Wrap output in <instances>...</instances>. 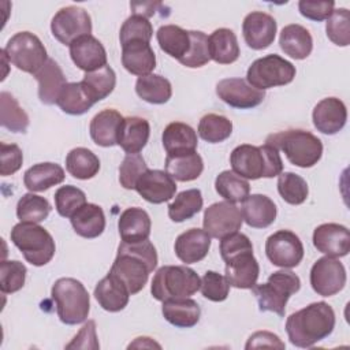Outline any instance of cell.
<instances>
[{
    "label": "cell",
    "mask_w": 350,
    "mask_h": 350,
    "mask_svg": "<svg viewBox=\"0 0 350 350\" xmlns=\"http://www.w3.org/2000/svg\"><path fill=\"white\" fill-rule=\"evenodd\" d=\"M157 267V252L149 239L139 242H120L109 273L116 276L130 295L139 293Z\"/></svg>",
    "instance_id": "6da1fadb"
},
{
    "label": "cell",
    "mask_w": 350,
    "mask_h": 350,
    "mask_svg": "<svg viewBox=\"0 0 350 350\" xmlns=\"http://www.w3.org/2000/svg\"><path fill=\"white\" fill-rule=\"evenodd\" d=\"M335 328V312L324 301L313 302L290 314L286 320V332L291 345L312 347L325 339Z\"/></svg>",
    "instance_id": "7a4b0ae2"
},
{
    "label": "cell",
    "mask_w": 350,
    "mask_h": 350,
    "mask_svg": "<svg viewBox=\"0 0 350 350\" xmlns=\"http://www.w3.org/2000/svg\"><path fill=\"white\" fill-rule=\"evenodd\" d=\"M232 171L245 179H260L279 176L283 171V161L279 150L268 144L254 146L243 144L230 154Z\"/></svg>",
    "instance_id": "3957f363"
},
{
    "label": "cell",
    "mask_w": 350,
    "mask_h": 350,
    "mask_svg": "<svg viewBox=\"0 0 350 350\" xmlns=\"http://www.w3.org/2000/svg\"><path fill=\"white\" fill-rule=\"evenodd\" d=\"M265 144L282 150L287 160L297 167L310 168L321 159L323 144L320 138L306 130L291 129L271 134Z\"/></svg>",
    "instance_id": "277c9868"
},
{
    "label": "cell",
    "mask_w": 350,
    "mask_h": 350,
    "mask_svg": "<svg viewBox=\"0 0 350 350\" xmlns=\"http://www.w3.org/2000/svg\"><path fill=\"white\" fill-rule=\"evenodd\" d=\"M56 305L57 317L63 324L77 325L83 323L90 310V298L85 286L74 278L57 279L51 290Z\"/></svg>",
    "instance_id": "5b68a950"
},
{
    "label": "cell",
    "mask_w": 350,
    "mask_h": 350,
    "mask_svg": "<svg viewBox=\"0 0 350 350\" xmlns=\"http://www.w3.org/2000/svg\"><path fill=\"white\" fill-rule=\"evenodd\" d=\"M301 279L288 268L269 275L268 280L262 284H254L252 291L257 299L261 312H273L283 317L288 298L299 291Z\"/></svg>",
    "instance_id": "8992f818"
},
{
    "label": "cell",
    "mask_w": 350,
    "mask_h": 350,
    "mask_svg": "<svg viewBox=\"0 0 350 350\" xmlns=\"http://www.w3.org/2000/svg\"><path fill=\"white\" fill-rule=\"evenodd\" d=\"M11 241L34 267L48 264L56 252L52 235L37 223H18L11 230Z\"/></svg>",
    "instance_id": "52a82bcc"
},
{
    "label": "cell",
    "mask_w": 350,
    "mask_h": 350,
    "mask_svg": "<svg viewBox=\"0 0 350 350\" xmlns=\"http://www.w3.org/2000/svg\"><path fill=\"white\" fill-rule=\"evenodd\" d=\"M201 279L186 265H164L159 268L150 284V293L157 301L190 297L200 290Z\"/></svg>",
    "instance_id": "ba28073f"
},
{
    "label": "cell",
    "mask_w": 350,
    "mask_h": 350,
    "mask_svg": "<svg viewBox=\"0 0 350 350\" xmlns=\"http://www.w3.org/2000/svg\"><path fill=\"white\" fill-rule=\"evenodd\" d=\"M3 49L10 63H12L18 70L33 75L37 74L48 62L44 44L30 31H19L14 34Z\"/></svg>",
    "instance_id": "9c48e42d"
},
{
    "label": "cell",
    "mask_w": 350,
    "mask_h": 350,
    "mask_svg": "<svg viewBox=\"0 0 350 350\" xmlns=\"http://www.w3.org/2000/svg\"><path fill=\"white\" fill-rule=\"evenodd\" d=\"M294 77L295 67L293 63L276 53H271L254 60L246 72L247 83L258 90L287 85L293 82Z\"/></svg>",
    "instance_id": "30bf717a"
},
{
    "label": "cell",
    "mask_w": 350,
    "mask_h": 350,
    "mask_svg": "<svg viewBox=\"0 0 350 350\" xmlns=\"http://www.w3.org/2000/svg\"><path fill=\"white\" fill-rule=\"evenodd\" d=\"M51 31L59 42L70 46L77 38L92 33V18L85 8L63 7L52 18Z\"/></svg>",
    "instance_id": "8fae6325"
},
{
    "label": "cell",
    "mask_w": 350,
    "mask_h": 350,
    "mask_svg": "<svg viewBox=\"0 0 350 350\" xmlns=\"http://www.w3.org/2000/svg\"><path fill=\"white\" fill-rule=\"evenodd\" d=\"M265 254L276 267L294 268L304 258V245L293 231L279 230L267 238Z\"/></svg>",
    "instance_id": "7c38bea8"
},
{
    "label": "cell",
    "mask_w": 350,
    "mask_h": 350,
    "mask_svg": "<svg viewBox=\"0 0 350 350\" xmlns=\"http://www.w3.org/2000/svg\"><path fill=\"white\" fill-rule=\"evenodd\" d=\"M241 209L228 201H220L209 205L204 212V230L211 238L221 239L232 232H237L242 227Z\"/></svg>",
    "instance_id": "4fadbf2b"
},
{
    "label": "cell",
    "mask_w": 350,
    "mask_h": 350,
    "mask_svg": "<svg viewBox=\"0 0 350 350\" xmlns=\"http://www.w3.org/2000/svg\"><path fill=\"white\" fill-rule=\"evenodd\" d=\"M346 284V269L336 257H321L310 269V286L321 297L338 294Z\"/></svg>",
    "instance_id": "5bb4252c"
},
{
    "label": "cell",
    "mask_w": 350,
    "mask_h": 350,
    "mask_svg": "<svg viewBox=\"0 0 350 350\" xmlns=\"http://www.w3.org/2000/svg\"><path fill=\"white\" fill-rule=\"evenodd\" d=\"M216 94L227 105L238 109L254 108L265 98L264 90L253 88L243 78H226L219 81Z\"/></svg>",
    "instance_id": "9a60e30c"
},
{
    "label": "cell",
    "mask_w": 350,
    "mask_h": 350,
    "mask_svg": "<svg viewBox=\"0 0 350 350\" xmlns=\"http://www.w3.org/2000/svg\"><path fill=\"white\" fill-rule=\"evenodd\" d=\"M226 262V279L235 288H252L258 279L260 265L253 249L242 250L223 258Z\"/></svg>",
    "instance_id": "2e32d148"
},
{
    "label": "cell",
    "mask_w": 350,
    "mask_h": 350,
    "mask_svg": "<svg viewBox=\"0 0 350 350\" xmlns=\"http://www.w3.org/2000/svg\"><path fill=\"white\" fill-rule=\"evenodd\" d=\"M278 25L272 15L261 11L247 14L242 23V33L245 42L254 51L268 48L276 36Z\"/></svg>",
    "instance_id": "e0dca14e"
},
{
    "label": "cell",
    "mask_w": 350,
    "mask_h": 350,
    "mask_svg": "<svg viewBox=\"0 0 350 350\" xmlns=\"http://www.w3.org/2000/svg\"><path fill=\"white\" fill-rule=\"evenodd\" d=\"M134 190L150 204H163L175 196L176 183L165 171L148 168L137 180Z\"/></svg>",
    "instance_id": "ac0fdd59"
},
{
    "label": "cell",
    "mask_w": 350,
    "mask_h": 350,
    "mask_svg": "<svg viewBox=\"0 0 350 350\" xmlns=\"http://www.w3.org/2000/svg\"><path fill=\"white\" fill-rule=\"evenodd\" d=\"M317 252L329 257H345L350 252V231L338 223H324L313 231Z\"/></svg>",
    "instance_id": "d6986e66"
},
{
    "label": "cell",
    "mask_w": 350,
    "mask_h": 350,
    "mask_svg": "<svg viewBox=\"0 0 350 350\" xmlns=\"http://www.w3.org/2000/svg\"><path fill=\"white\" fill-rule=\"evenodd\" d=\"M312 120L317 131L334 135L339 133L347 120V109L342 100L327 97L319 101L312 112Z\"/></svg>",
    "instance_id": "ffe728a7"
},
{
    "label": "cell",
    "mask_w": 350,
    "mask_h": 350,
    "mask_svg": "<svg viewBox=\"0 0 350 350\" xmlns=\"http://www.w3.org/2000/svg\"><path fill=\"white\" fill-rule=\"evenodd\" d=\"M70 56L74 64L85 72H92L107 66L105 48L92 34L72 41L70 44Z\"/></svg>",
    "instance_id": "44dd1931"
},
{
    "label": "cell",
    "mask_w": 350,
    "mask_h": 350,
    "mask_svg": "<svg viewBox=\"0 0 350 350\" xmlns=\"http://www.w3.org/2000/svg\"><path fill=\"white\" fill-rule=\"evenodd\" d=\"M211 247V235L201 228H189L178 235L174 250L185 264H194L204 260Z\"/></svg>",
    "instance_id": "7402d4cb"
},
{
    "label": "cell",
    "mask_w": 350,
    "mask_h": 350,
    "mask_svg": "<svg viewBox=\"0 0 350 350\" xmlns=\"http://www.w3.org/2000/svg\"><path fill=\"white\" fill-rule=\"evenodd\" d=\"M241 213L247 226L253 228H267L275 221L278 208L269 197L252 194L242 201Z\"/></svg>",
    "instance_id": "603a6c76"
},
{
    "label": "cell",
    "mask_w": 350,
    "mask_h": 350,
    "mask_svg": "<svg viewBox=\"0 0 350 350\" xmlns=\"http://www.w3.org/2000/svg\"><path fill=\"white\" fill-rule=\"evenodd\" d=\"M152 221L146 211L138 206L124 209L118 220V230L122 242H139L150 235Z\"/></svg>",
    "instance_id": "cb8c5ba5"
},
{
    "label": "cell",
    "mask_w": 350,
    "mask_h": 350,
    "mask_svg": "<svg viewBox=\"0 0 350 350\" xmlns=\"http://www.w3.org/2000/svg\"><path fill=\"white\" fill-rule=\"evenodd\" d=\"M94 298L104 310L115 313L127 306L130 293L116 276L108 272V275L96 284Z\"/></svg>",
    "instance_id": "d4e9b609"
},
{
    "label": "cell",
    "mask_w": 350,
    "mask_h": 350,
    "mask_svg": "<svg viewBox=\"0 0 350 350\" xmlns=\"http://www.w3.org/2000/svg\"><path fill=\"white\" fill-rule=\"evenodd\" d=\"M123 116L116 109H103L93 116L89 133L93 142L103 148L118 145V134Z\"/></svg>",
    "instance_id": "484cf974"
},
{
    "label": "cell",
    "mask_w": 350,
    "mask_h": 350,
    "mask_svg": "<svg viewBox=\"0 0 350 350\" xmlns=\"http://www.w3.org/2000/svg\"><path fill=\"white\" fill-rule=\"evenodd\" d=\"M122 64L133 75H149L156 67V55L146 42H129L122 46Z\"/></svg>",
    "instance_id": "4316f807"
},
{
    "label": "cell",
    "mask_w": 350,
    "mask_h": 350,
    "mask_svg": "<svg viewBox=\"0 0 350 350\" xmlns=\"http://www.w3.org/2000/svg\"><path fill=\"white\" fill-rule=\"evenodd\" d=\"M150 134L149 122L139 116L123 118L118 134V145L127 153H139L148 144Z\"/></svg>",
    "instance_id": "83f0119b"
},
{
    "label": "cell",
    "mask_w": 350,
    "mask_h": 350,
    "mask_svg": "<svg viewBox=\"0 0 350 350\" xmlns=\"http://www.w3.org/2000/svg\"><path fill=\"white\" fill-rule=\"evenodd\" d=\"M163 146L167 156H176L190 153L197 149V134L194 129L182 122H172L167 124L161 135Z\"/></svg>",
    "instance_id": "f1b7e54d"
},
{
    "label": "cell",
    "mask_w": 350,
    "mask_h": 350,
    "mask_svg": "<svg viewBox=\"0 0 350 350\" xmlns=\"http://www.w3.org/2000/svg\"><path fill=\"white\" fill-rule=\"evenodd\" d=\"M34 78L38 82L40 101L45 105L56 104L62 89L67 83L60 66L53 59H48L44 67L34 74Z\"/></svg>",
    "instance_id": "f546056e"
},
{
    "label": "cell",
    "mask_w": 350,
    "mask_h": 350,
    "mask_svg": "<svg viewBox=\"0 0 350 350\" xmlns=\"http://www.w3.org/2000/svg\"><path fill=\"white\" fill-rule=\"evenodd\" d=\"M161 313L170 324L178 328H191L198 323L201 309L194 299L183 297L164 301Z\"/></svg>",
    "instance_id": "4dcf8cb0"
},
{
    "label": "cell",
    "mask_w": 350,
    "mask_h": 350,
    "mask_svg": "<svg viewBox=\"0 0 350 350\" xmlns=\"http://www.w3.org/2000/svg\"><path fill=\"white\" fill-rule=\"evenodd\" d=\"M279 45L287 56L302 60L310 55L313 49V38L306 27L298 23H293L282 29Z\"/></svg>",
    "instance_id": "1f68e13d"
},
{
    "label": "cell",
    "mask_w": 350,
    "mask_h": 350,
    "mask_svg": "<svg viewBox=\"0 0 350 350\" xmlns=\"http://www.w3.org/2000/svg\"><path fill=\"white\" fill-rule=\"evenodd\" d=\"M70 221L74 231L79 237L88 239L100 237L105 230L104 211L96 204L86 202L70 217Z\"/></svg>",
    "instance_id": "d6a6232c"
},
{
    "label": "cell",
    "mask_w": 350,
    "mask_h": 350,
    "mask_svg": "<svg viewBox=\"0 0 350 350\" xmlns=\"http://www.w3.org/2000/svg\"><path fill=\"white\" fill-rule=\"evenodd\" d=\"M64 170L56 163H38L30 167L23 175L27 190L44 191L64 180Z\"/></svg>",
    "instance_id": "836d02e7"
},
{
    "label": "cell",
    "mask_w": 350,
    "mask_h": 350,
    "mask_svg": "<svg viewBox=\"0 0 350 350\" xmlns=\"http://www.w3.org/2000/svg\"><path fill=\"white\" fill-rule=\"evenodd\" d=\"M208 44L211 60L219 64H231L239 57L238 40L235 33L230 29H216L208 37Z\"/></svg>",
    "instance_id": "e575fe53"
},
{
    "label": "cell",
    "mask_w": 350,
    "mask_h": 350,
    "mask_svg": "<svg viewBox=\"0 0 350 350\" xmlns=\"http://www.w3.org/2000/svg\"><path fill=\"white\" fill-rule=\"evenodd\" d=\"M165 172L174 179L179 182H190L197 179L204 171L202 157L197 153V150L176 156L165 157Z\"/></svg>",
    "instance_id": "d590c367"
},
{
    "label": "cell",
    "mask_w": 350,
    "mask_h": 350,
    "mask_svg": "<svg viewBox=\"0 0 350 350\" xmlns=\"http://www.w3.org/2000/svg\"><path fill=\"white\" fill-rule=\"evenodd\" d=\"M159 46L163 52L178 62L186 56L190 49V34L176 25H164L156 33Z\"/></svg>",
    "instance_id": "8d00e7d4"
},
{
    "label": "cell",
    "mask_w": 350,
    "mask_h": 350,
    "mask_svg": "<svg viewBox=\"0 0 350 350\" xmlns=\"http://www.w3.org/2000/svg\"><path fill=\"white\" fill-rule=\"evenodd\" d=\"M135 93L149 104H165L172 96V86L167 78L159 74H149L138 77Z\"/></svg>",
    "instance_id": "74e56055"
},
{
    "label": "cell",
    "mask_w": 350,
    "mask_h": 350,
    "mask_svg": "<svg viewBox=\"0 0 350 350\" xmlns=\"http://www.w3.org/2000/svg\"><path fill=\"white\" fill-rule=\"evenodd\" d=\"M66 170L77 179H92L100 171V160L88 148H74L66 156Z\"/></svg>",
    "instance_id": "f35d334b"
},
{
    "label": "cell",
    "mask_w": 350,
    "mask_h": 350,
    "mask_svg": "<svg viewBox=\"0 0 350 350\" xmlns=\"http://www.w3.org/2000/svg\"><path fill=\"white\" fill-rule=\"evenodd\" d=\"M81 83L90 100L96 104L112 93L116 85V74L107 64L96 71L85 72Z\"/></svg>",
    "instance_id": "ab89813d"
},
{
    "label": "cell",
    "mask_w": 350,
    "mask_h": 350,
    "mask_svg": "<svg viewBox=\"0 0 350 350\" xmlns=\"http://www.w3.org/2000/svg\"><path fill=\"white\" fill-rule=\"evenodd\" d=\"M56 104L64 113L74 116L83 115L94 105L81 82H67L62 89Z\"/></svg>",
    "instance_id": "60d3db41"
},
{
    "label": "cell",
    "mask_w": 350,
    "mask_h": 350,
    "mask_svg": "<svg viewBox=\"0 0 350 350\" xmlns=\"http://www.w3.org/2000/svg\"><path fill=\"white\" fill-rule=\"evenodd\" d=\"M0 123L12 133H26L29 127L27 113L8 92L0 93Z\"/></svg>",
    "instance_id": "b9f144b4"
},
{
    "label": "cell",
    "mask_w": 350,
    "mask_h": 350,
    "mask_svg": "<svg viewBox=\"0 0 350 350\" xmlns=\"http://www.w3.org/2000/svg\"><path fill=\"white\" fill-rule=\"evenodd\" d=\"M204 200L200 189H189L180 191L168 205V216L175 223L191 219L202 208Z\"/></svg>",
    "instance_id": "7bdbcfd3"
},
{
    "label": "cell",
    "mask_w": 350,
    "mask_h": 350,
    "mask_svg": "<svg viewBox=\"0 0 350 350\" xmlns=\"http://www.w3.org/2000/svg\"><path fill=\"white\" fill-rule=\"evenodd\" d=\"M215 189L228 202H242L250 193L249 182L234 171H221L215 179Z\"/></svg>",
    "instance_id": "ee69618b"
},
{
    "label": "cell",
    "mask_w": 350,
    "mask_h": 350,
    "mask_svg": "<svg viewBox=\"0 0 350 350\" xmlns=\"http://www.w3.org/2000/svg\"><path fill=\"white\" fill-rule=\"evenodd\" d=\"M51 212V204L46 198L26 193L23 194L16 204V216L23 223H41L44 221Z\"/></svg>",
    "instance_id": "f6af8a7d"
},
{
    "label": "cell",
    "mask_w": 350,
    "mask_h": 350,
    "mask_svg": "<svg viewBox=\"0 0 350 350\" xmlns=\"http://www.w3.org/2000/svg\"><path fill=\"white\" fill-rule=\"evenodd\" d=\"M232 133V123L228 118L219 113H206L200 119L198 134L209 144L226 141Z\"/></svg>",
    "instance_id": "bcb514c9"
},
{
    "label": "cell",
    "mask_w": 350,
    "mask_h": 350,
    "mask_svg": "<svg viewBox=\"0 0 350 350\" xmlns=\"http://www.w3.org/2000/svg\"><path fill=\"white\" fill-rule=\"evenodd\" d=\"M278 191L287 204L299 205L306 201L309 187L302 176L294 172H282L278 178Z\"/></svg>",
    "instance_id": "7dc6e473"
},
{
    "label": "cell",
    "mask_w": 350,
    "mask_h": 350,
    "mask_svg": "<svg viewBox=\"0 0 350 350\" xmlns=\"http://www.w3.org/2000/svg\"><path fill=\"white\" fill-rule=\"evenodd\" d=\"M152 36H153V27H152V23L148 21V18L133 14L123 22L119 31V41L122 46L135 41H142L149 44L152 40Z\"/></svg>",
    "instance_id": "c3c4849f"
},
{
    "label": "cell",
    "mask_w": 350,
    "mask_h": 350,
    "mask_svg": "<svg viewBox=\"0 0 350 350\" xmlns=\"http://www.w3.org/2000/svg\"><path fill=\"white\" fill-rule=\"evenodd\" d=\"M55 206L60 216L71 217L86 204V194L72 185L60 186L55 193Z\"/></svg>",
    "instance_id": "681fc988"
},
{
    "label": "cell",
    "mask_w": 350,
    "mask_h": 350,
    "mask_svg": "<svg viewBox=\"0 0 350 350\" xmlns=\"http://www.w3.org/2000/svg\"><path fill=\"white\" fill-rule=\"evenodd\" d=\"M26 267L18 260L1 261L0 265V290L3 294H12L25 286Z\"/></svg>",
    "instance_id": "f907efd6"
},
{
    "label": "cell",
    "mask_w": 350,
    "mask_h": 350,
    "mask_svg": "<svg viewBox=\"0 0 350 350\" xmlns=\"http://www.w3.org/2000/svg\"><path fill=\"white\" fill-rule=\"evenodd\" d=\"M190 49L185 57L179 60L180 64L189 68H198L211 60L208 36L198 30H190Z\"/></svg>",
    "instance_id": "816d5d0a"
},
{
    "label": "cell",
    "mask_w": 350,
    "mask_h": 350,
    "mask_svg": "<svg viewBox=\"0 0 350 350\" xmlns=\"http://www.w3.org/2000/svg\"><path fill=\"white\" fill-rule=\"evenodd\" d=\"M327 37L339 46L350 44V16L346 8L334 10L325 23Z\"/></svg>",
    "instance_id": "f5cc1de1"
},
{
    "label": "cell",
    "mask_w": 350,
    "mask_h": 350,
    "mask_svg": "<svg viewBox=\"0 0 350 350\" xmlns=\"http://www.w3.org/2000/svg\"><path fill=\"white\" fill-rule=\"evenodd\" d=\"M148 170L144 157L139 153L126 154L119 167V182L127 190H134L139 176Z\"/></svg>",
    "instance_id": "db71d44e"
},
{
    "label": "cell",
    "mask_w": 350,
    "mask_h": 350,
    "mask_svg": "<svg viewBox=\"0 0 350 350\" xmlns=\"http://www.w3.org/2000/svg\"><path fill=\"white\" fill-rule=\"evenodd\" d=\"M200 290L204 298L212 302H221L228 297L230 284L226 276L215 271H206L201 279Z\"/></svg>",
    "instance_id": "11a10c76"
},
{
    "label": "cell",
    "mask_w": 350,
    "mask_h": 350,
    "mask_svg": "<svg viewBox=\"0 0 350 350\" xmlns=\"http://www.w3.org/2000/svg\"><path fill=\"white\" fill-rule=\"evenodd\" d=\"M0 175L8 176L19 171L23 163V153L15 144H0Z\"/></svg>",
    "instance_id": "9f6ffc18"
},
{
    "label": "cell",
    "mask_w": 350,
    "mask_h": 350,
    "mask_svg": "<svg viewBox=\"0 0 350 350\" xmlns=\"http://www.w3.org/2000/svg\"><path fill=\"white\" fill-rule=\"evenodd\" d=\"M335 3L332 0L329 1H313V0H301L298 3V10L302 16L310 21L321 22L327 21L332 11H334Z\"/></svg>",
    "instance_id": "6f0895ef"
},
{
    "label": "cell",
    "mask_w": 350,
    "mask_h": 350,
    "mask_svg": "<svg viewBox=\"0 0 350 350\" xmlns=\"http://www.w3.org/2000/svg\"><path fill=\"white\" fill-rule=\"evenodd\" d=\"M100 345L97 342L96 335V323L89 320L81 331L72 338V340L66 345V349H98Z\"/></svg>",
    "instance_id": "680465c9"
},
{
    "label": "cell",
    "mask_w": 350,
    "mask_h": 350,
    "mask_svg": "<svg viewBox=\"0 0 350 350\" xmlns=\"http://www.w3.org/2000/svg\"><path fill=\"white\" fill-rule=\"evenodd\" d=\"M284 343L280 338L269 331H257L247 339L245 349H256V347H273V349H284Z\"/></svg>",
    "instance_id": "91938a15"
},
{
    "label": "cell",
    "mask_w": 350,
    "mask_h": 350,
    "mask_svg": "<svg viewBox=\"0 0 350 350\" xmlns=\"http://www.w3.org/2000/svg\"><path fill=\"white\" fill-rule=\"evenodd\" d=\"M131 347H157V349H160L161 346L159 343H156L152 338L139 336V338H135V340L129 345V349H131Z\"/></svg>",
    "instance_id": "94428289"
}]
</instances>
